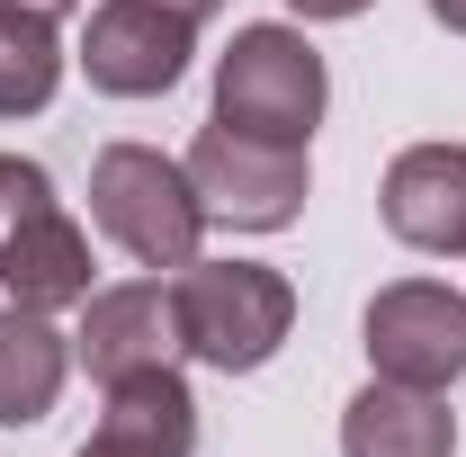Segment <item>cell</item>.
Returning a JSON list of instances; mask_svg holds the SVG:
<instances>
[{
	"label": "cell",
	"instance_id": "obj_15",
	"mask_svg": "<svg viewBox=\"0 0 466 457\" xmlns=\"http://www.w3.org/2000/svg\"><path fill=\"white\" fill-rule=\"evenodd\" d=\"M0 9H27V18H72L81 0H0Z\"/></svg>",
	"mask_w": 466,
	"mask_h": 457
},
{
	"label": "cell",
	"instance_id": "obj_3",
	"mask_svg": "<svg viewBox=\"0 0 466 457\" xmlns=\"http://www.w3.org/2000/svg\"><path fill=\"white\" fill-rule=\"evenodd\" d=\"M323 99H332L323 55L296 27H242L216 63V126L251 135V144H296L305 153L314 126H323Z\"/></svg>",
	"mask_w": 466,
	"mask_h": 457
},
{
	"label": "cell",
	"instance_id": "obj_6",
	"mask_svg": "<svg viewBox=\"0 0 466 457\" xmlns=\"http://www.w3.org/2000/svg\"><path fill=\"white\" fill-rule=\"evenodd\" d=\"M179 171L198 188L207 225L279 233V225L305 216V153H296V144H251V135H233V126H207Z\"/></svg>",
	"mask_w": 466,
	"mask_h": 457
},
{
	"label": "cell",
	"instance_id": "obj_8",
	"mask_svg": "<svg viewBox=\"0 0 466 457\" xmlns=\"http://www.w3.org/2000/svg\"><path fill=\"white\" fill-rule=\"evenodd\" d=\"M72 359L99 377V386H126V377H153V368H179L188 341H179V305L162 279H126V287H90L81 296V332H72Z\"/></svg>",
	"mask_w": 466,
	"mask_h": 457
},
{
	"label": "cell",
	"instance_id": "obj_10",
	"mask_svg": "<svg viewBox=\"0 0 466 457\" xmlns=\"http://www.w3.org/2000/svg\"><path fill=\"white\" fill-rule=\"evenodd\" d=\"M188 449H198V395L179 386V368L108 386L99 431L81 440V457H188Z\"/></svg>",
	"mask_w": 466,
	"mask_h": 457
},
{
	"label": "cell",
	"instance_id": "obj_14",
	"mask_svg": "<svg viewBox=\"0 0 466 457\" xmlns=\"http://www.w3.org/2000/svg\"><path fill=\"white\" fill-rule=\"evenodd\" d=\"M296 18H359V9H368V0H288Z\"/></svg>",
	"mask_w": 466,
	"mask_h": 457
},
{
	"label": "cell",
	"instance_id": "obj_4",
	"mask_svg": "<svg viewBox=\"0 0 466 457\" xmlns=\"http://www.w3.org/2000/svg\"><path fill=\"white\" fill-rule=\"evenodd\" d=\"M0 287L9 305H81L90 296V233L63 216L55 179L18 153H0Z\"/></svg>",
	"mask_w": 466,
	"mask_h": 457
},
{
	"label": "cell",
	"instance_id": "obj_1",
	"mask_svg": "<svg viewBox=\"0 0 466 457\" xmlns=\"http://www.w3.org/2000/svg\"><path fill=\"white\" fill-rule=\"evenodd\" d=\"M171 305H179L188 359H207V368H225V377L269 368L279 341L296 332V287L279 279L269 260H188L171 279Z\"/></svg>",
	"mask_w": 466,
	"mask_h": 457
},
{
	"label": "cell",
	"instance_id": "obj_17",
	"mask_svg": "<svg viewBox=\"0 0 466 457\" xmlns=\"http://www.w3.org/2000/svg\"><path fill=\"white\" fill-rule=\"evenodd\" d=\"M431 18H440L449 36H466V0H431Z\"/></svg>",
	"mask_w": 466,
	"mask_h": 457
},
{
	"label": "cell",
	"instance_id": "obj_7",
	"mask_svg": "<svg viewBox=\"0 0 466 457\" xmlns=\"http://www.w3.org/2000/svg\"><path fill=\"white\" fill-rule=\"evenodd\" d=\"M188 55H198V27L162 0H99L90 36H81V72L108 99H162L188 72Z\"/></svg>",
	"mask_w": 466,
	"mask_h": 457
},
{
	"label": "cell",
	"instance_id": "obj_11",
	"mask_svg": "<svg viewBox=\"0 0 466 457\" xmlns=\"http://www.w3.org/2000/svg\"><path fill=\"white\" fill-rule=\"evenodd\" d=\"M341 457H458V412L421 386H359L341 412Z\"/></svg>",
	"mask_w": 466,
	"mask_h": 457
},
{
	"label": "cell",
	"instance_id": "obj_16",
	"mask_svg": "<svg viewBox=\"0 0 466 457\" xmlns=\"http://www.w3.org/2000/svg\"><path fill=\"white\" fill-rule=\"evenodd\" d=\"M162 9H179V18H188V27H207V18H216V9H225V0H162Z\"/></svg>",
	"mask_w": 466,
	"mask_h": 457
},
{
	"label": "cell",
	"instance_id": "obj_9",
	"mask_svg": "<svg viewBox=\"0 0 466 457\" xmlns=\"http://www.w3.org/2000/svg\"><path fill=\"white\" fill-rule=\"evenodd\" d=\"M386 233L431 251V260H458L466 251V144H412L386 171Z\"/></svg>",
	"mask_w": 466,
	"mask_h": 457
},
{
	"label": "cell",
	"instance_id": "obj_12",
	"mask_svg": "<svg viewBox=\"0 0 466 457\" xmlns=\"http://www.w3.org/2000/svg\"><path fill=\"white\" fill-rule=\"evenodd\" d=\"M63 368H72V341L36 305H0V431H27L46 421L63 395Z\"/></svg>",
	"mask_w": 466,
	"mask_h": 457
},
{
	"label": "cell",
	"instance_id": "obj_13",
	"mask_svg": "<svg viewBox=\"0 0 466 457\" xmlns=\"http://www.w3.org/2000/svg\"><path fill=\"white\" fill-rule=\"evenodd\" d=\"M63 90V46L55 18H27V9H0V117H36Z\"/></svg>",
	"mask_w": 466,
	"mask_h": 457
},
{
	"label": "cell",
	"instance_id": "obj_2",
	"mask_svg": "<svg viewBox=\"0 0 466 457\" xmlns=\"http://www.w3.org/2000/svg\"><path fill=\"white\" fill-rule=\"evenodd\" d=\"M90 225L108 233L135 269H188L198 260V233H207V207L171 153L153 144H108L90 162Z\"/></svg>",
	"mask_w": 466,
	"mask_h": 457
},
{
	"label": "cell",
	"instance_id": "obj_5",
	"mask_svg": "<svg viewBox=\"0 0 466 457\" xmlns=\"http://www.w3.org/2000/svg\"><path fill=\"white\" fill-rule=\"evenodd\" d=\"M359 341H368V368L377 377L421 386V395H449L466 377V296L440 287V279H395V287L368 296Z\"/></svg>",
	"mask_w": 466,
	"mask_h": 457
}]
</instances>
